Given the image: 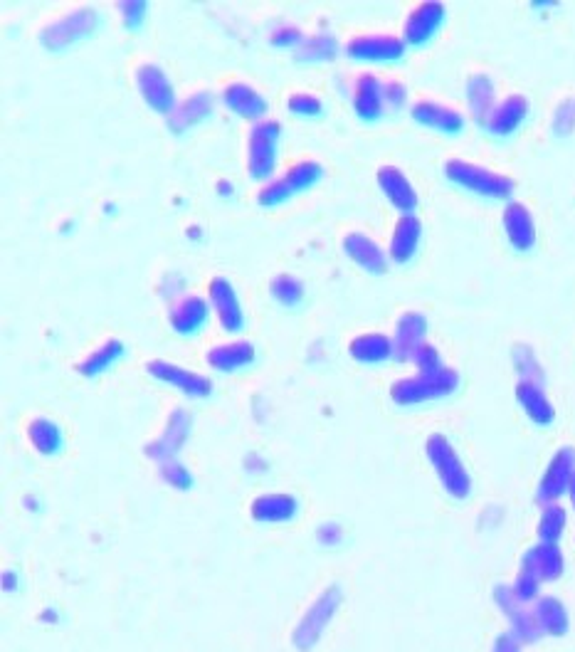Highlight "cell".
Returning a JSON list of instances; mask_svg holds the SVG:
<instances>
[{
	"mask_svg": "<svg viewBox=\"0 0 575 652\" xmlns=\"http://www.w3.org/2000/svg\"><path fill=\"white\" fill-rule=\"evenodd\" d=\"M514 366L516 371H519L521 381H531V383H538L541 386L543 383V368L538 364L536 354L529 349V346L519 344L514 349Z\"/></svg>",
	"mask_w": 575,
	"mask_h": 652,
	"instance_id": "f35d334b",
	"label": "cell"
},
{
	"mask_svg": "<svg viewBox=\"0 0 575 652\" xmlns=\"http://www.w3.org/2000/svg\"><path fill=\"white\" fill-rule=\"evenodd\" d=\"M405 40L398 38V35H361V38H353L346 45V52L356 60H371V62H393L400 60L405 55Z\"/></svg>",
	"mask_w": 575,
	"mask_h": 652,
	"instance_id": "8fae6325",
	"label": "cell"
},
{
	"mask_svg": "<svg viewBox=\"0 0 575 652\" xmlns=\"http://www.w3.org/2000/svg\"><path fill=\"white\" fill-rule=\"evenodd\" d=\"M282 126L277 119H262L250 131V151H247V171L255 178H267L274 168V146H277Z\"/></svg>",
	"mask_w": 575,
	"mask_h": 652,
	"instance_id": "ba28073f",
	"label": "cell"
},
{
	"mask_svg": "<svg viewBox=\"0 0 575 652\" xmlns=\"http://www.w3.org/2000/svg\"><path fill=\"white\" fill-rule=\"evenodd\" d=\"M422 238V223L415 213H403L395 223L393 235H390V260L395 262H408L413 260L415 252L420 247Z\"/></svg>",
	"mask_w": 575,
	"mask_h": 652,
	"instance_id": "44dd1931",
	"label": "cell"
},
{
	"mask_svg": "<svg viewBox=\"0 0 575 652\" xmlns=\"http://www.w3.org/2000/svg\"><path fill=\"white\" fill-rule=\"evenodd\" d=\"M336 55V40L334 35H311V38H304L294 50V57L302 62H319L329 60V57Z\"/></svg>",
	"mask_w": 575,
	"mask_h": 652,
	"instance_id": "d590c367",
	"label": "cell"
},
{
	"mask_svg": "<svg viewBox=\"0 0 575 652\" xmlns=\"http://www.w3.org/2000/svg\"><path fill=\"white\" fill-rule=\"evenodd\" d=\"M321 173L324 171H321V166L316 161H299L294 163L282 178L287 181V186L292 188V193H297V191H304V188L314 186V183L321 178Z\"/></svg>",
	"mask_w": 575,
	"mask_h": 652,
	"instance_id": "74e56055",
	"label": "cell"
},
{
	"mask_svg": "<svg viewBox=\"0 0 575 652\" xmlns=\"http://www.w3.org/2000/svg\"><path fill=\"white\" fill-rule=\"evenodd\" d=\"M316 536H319V541L324 546H336L341 541V536H344V531H341L339 524H321L319 531H316Z\"/></svg>",
	"mask_w": 575,
	"mask_h": 652,
	"instance_id": "681fc988",
	"label": "cell"
},
{
	"mask_svg": "<svg viewBox=\"0 0 575 652\" xmlns=\"http://www.w3.org/2000/svg\"><path fill=\"white\" fill-rule=\"evenodd\" d=\"M383 99H385V107L400 109L405 104V99H408V89H405L403 82L390 80L383 84Z\"/></svg>",
	"mask_w": 575,
	"mask_h": 652,
	"instance_id": "bcb514c9",
	"label": "cell"
},
{
	"mask_svg": "<svg viewBox=\"0 0 575 652\" xmlns=\"http://www.w3.org/2000/svg\"><path fill=\"white\" fill-rule=\"evenodd\" d=\"M255 361V346L250 341H232V344L215 346L208 351V364L215 371H237Z\"/></svg>",
	"mask_w": 575,
	"mask_h": 652,
	"instance_id": "4dcf8cb0",
	"label": "cell"
},
{
	"mask_svg": "<svg viewBox=\"0 0 575 652\" xmlns=\"http://www.w3.org/2000/svg\"><path fill=\"white\" fill-rule=\"evenodd\" d=\"M344 252L351 257L356 265H361L363 270L373 272V275H383L388 270V255L376 240H371L363 233H348L344 238Z\"/></svg>",
	"mask_w": 575,
	"mask_h": 652,
	"instance_id": "7402d4cb",
	"label": "cell"
},
{
	"mask_svg": "<svg viewBox=\"0 0 575 652\" xmlns=\"http://www.w3.org/2000/svg\"><path fill=\"white\" fill-rule=\"evenodd\" d=\"M136 84H139L141 97L146 99L151 109L161 114H171L176 109V94H173L171 82H168L166 72L156 65H141L136 70Z\"/></svg>",
	"mask_w": 575,
	"mask_h": 652,
	"instance_id": "9c48e42d",
	"label": "cell"
},
{
	"mask_svg": "<svg viewBox=\"0 0 575 652\" xmlns=\"http://www.w3.org/2000/svg\"><path fill=\"white\" fill-rule=\"evenodd\" d=\"M341 606V591L336 586L326 588L324 593H321L319 598H316L314 603H311V608L307 613H304V618L299 620V625L294 628L292 633V643L297 645L299 650L307 652L314 648L316 643H319V638L324 635L326 625L331 623V618H334L336 611H339Z\"/></svg>",
	"mask_w": 575,
	"mask_h": 652,
	"instance_id": "277c9868",
	"label": "cell"
},
{
	"mask_svg": "<svg viewBox=\"0 0 575 652\" xmlns=\"http://www.w3.org/2000/svg\"><path fill=\"white\" fill-rule=\"evenodd\" d=\"M541 586H543L541 578L526 569H519V576H516L514 583H511L516 598H519L521 603H526V606H529V603H536L538 598H541Z\"/></svg>",
	"mask_w": 575,
	"mask_h": 652,
	"instance_id": "ab89813d",
	"label": "cell"
},
{
	"mask_svg": "<svg viewBox=\"0 0 575 652\" xmlns=\"http://www.w3.org/2000/svg\"><path fill=\"white\" fill-rule=\"evenodd\" d=\"M348 351L356 361L361 364H381V361H388L390 356H395L393 339L388 334H381V331H371V334H358L356 339H351L348 344Z\"/></svg>",
	"mask_w": 575,
	"mask_h": 652,
	"instance_id": "f1b7e54d",
	"label": "cell"
},
{
	"mask_svg": "<svg viewBox=\"0 0 575 652\" xmlns=\"http://www.w3.org/2000/svg\"><path fill=\"white\" fill-rule=\"evenodd\" d=\"M28 438L30 443H33V448L42 452V455H55L62 445L60 428L47 418H35L33 423L28 425Z\"/></svg>",
	"mask_w": 575,
	"mask_h": 652,
	"instance_id": "d6a6232c",
	"label": "cell"
},
{
	"mask_svg": "<svg viewBox=\"0 0 575 652\" xmlns=\"http://www.w3.org/2000/svg\"><path fill=\"white\" fill-rule=\"evenodd\" d=\"M287 107H289V112L302 114V117H316V114H321V99L316 97V94L299 92V94H292V97L287 99Z\"/></svg>",
	"mask_w": 575,
	"mask_h": 652,
	"instance_id": "7bdbcfd3",
	"label": "cell"
},
{
	"mask_svg": "<svg viewBox=\"0 0 575 652\" xmlns=\"http://www.w3.org/2000/svg\"><path fill=\"white\" fill-rule=\"evenodd\" d=\"M413 119L422 126L445 131V134H457V131H462V126H464L462 112L447 107V104L432 102V99H420V102L415 104Z\"/></svg>",
	"mask_w": 575,
	"mask_h": 652,
	"instance_id": "603a6c76",
	"label": "cell"
},
{
	"mask_svg": "<svg viewBox=\"0 0 575 652\" xmlns=\"http://www.w3.org/2000/svg\"><path fill=\"white\" fill-rule=\"evenodd\" d=\"M188 430H191V418H188L186 410L176 408L171 415H168V423L166 428H163L161 438H156L154 443L146 445V455L158 462L176 460L178 450L186 445Z\"/></svg>",
	"mask_w": 575,
	"mask_h": 652,
	"instance_id": "7c38bea8",
	"label": "cell"
},
{
	"mask_svg": "<svg viewBox=\"0 0 575 652\" xmlns=\"http://www.w3.org/2000/svg\"><path fill=\"white\" fill-rule=\"evenodd\" d=\"M210 112H213V97H210L208 92L188 94V97L183 99V102H178L176 109L168 114V129L186 131L188 126L203 122Z\"/></svg>",
	"mask_w": 575,
	"mask_h": 652,
	"instance_id": "83f0119b",
	"label": "cell"
},
{
	"mask_svg": "<svg viewBox=\"0 0 575 652\" xmlns=\"http://www.w3.org/2000/svg\"><path fill=\"white\" fill-rule=\"evenodd\" d=\"M445 176L450 178L452 183H457V186L467 188V191L484 198H499V201H504V198H509L511 193H514V181H511L509 176L462 159L447 161Z\"/></svg>",
	"mask_w": 575,
	"mask_h": 652,
	"instance_id": "3957f363",
	"label": "cell"
},
{
	"mask_svg": "<svg viewBox=\"0 0 575 652\" xmlns=\"http://www.w3.org/2000/svg\"><path fill=\"white\" fill-rule=\"evenodd\" d=\"M353 109H356L358 117L366 119V122L381 119L385 109L383 82L378 80L376 75H371V72H363V75H358L356 82H353Z\"/></svg>",
	"mask_w": 575,
	"mask_h": 652,
	"instance_id": "ac0fdd59",
	"label": "cell"
},
{
	"mask_svg": "<svg viewBox=\"0 0 575 652\" xmlns=\"http://www.w3.org/2000/svg\"><path fill=\"white\" fill-rule=\"evenodd\" d=\"M269 292H272V297L277 299L279 304L294 307V304L302 302L304 285L302 280H297L294 275H277L272 282H269Z\"/></svg>",
	"mask_w": 575,
	"mask_h": 652,
	"instance_id": "8d00e7d4",
	"label": "cell"
},
{
	"mask_svg": "<svg viewBox=\"0 0 575 652\" xmlns=\"http://www.w3.org/2000/svg\"><path fill=\"white\" fill-rule=\"evenodd\" d=\"M536 620L541 625L543 635L563 638L571 630V615H568L566 603L556 596H541L534 606Z\"/></svg>",
	"mask_w": 575,
	"mask_h": 652,
	"instance_id": "f546056e",
	"label": "cell"
},
{
	"mask_svg": "<svg viewBox=\"0 0 575 652\" xmlns=\"http://www.w3.org/2000/svg\"><path fill=\"white\" fill-rule=\"evenodd\" d=\"M494 603H497L499 611L506 615L511 635H514L521 645H534L541 640L543 630H541V625H538L536 613L529 611V606L516 598L514 588L511 586L494 588Z\"/></svg>",
	"mask_w": 575,
	"mask_h": 652,
	"instance_id": "5b68a950",
	"label": "cell"
},
{
	"mask_svg": "<svg viewBox=\"0 0 575 652\" xmlns=\"http://www.w3.org/2000/svg\"><path fill=\"white\" fill-rule=\"evenodd\" d=\"M378 186L385 193L390 203L400 210V213H413L418 205V193H415L413 183L408 181L398 166H381L378 168Z\"/></svg>",
	"mask_w": 575,
	"mask_h": 652,
	"instance_id": "ffe728a7",
	"label": "cell"
},
{
	"mask_svg": "<svg viewBox=\"0 0 575 652\" xmlns=\"http://www.w3.org/2000/svg\"><path fill=\"white\" fill-rule=\"evenodd\" d=\"M460 388V373L455 368H437V371H418L415 376L400 378L390 388V398L398 406H418V403L440 401L452 396Z\"/></svg>",
	"mask_w": 575,
	"mask_h": 652,
	"instance_id": "6da1fadb",
	"label": "cell"
},
{
	"mask_svg": "<svg viewBox=\"0 0 575 652\" xmlns=\"http://www.w3.org/2000/svg\"><path fill=\"white\" fill-rule=\"evenodd\" d=\"M297 509H299V504L292 494L277 492V494H260V497L252 502L250 514H252V519H257V522L279 524V522H289V519H294Z\"/></svg>",
	"mask_w": 575,
	"mask_h": 652,
	"instance_id": "d4e9b609",
	"label": "cell"
},
{
	"mask_svg": "<svg viewBox=\"0 0 575 652\" xmlns=\"http://www.w3.org/2000/svg\"><path fill=\"white\" fill-rule=\"evenodd\" d=\"M158 472H161V477H163V482H166V485H171L176 489H188L193 485V475L178 460L161 462V470H158Z\"/></svg>",
	"mask_w": 575,
	"mask_h": 652,
	"instance_id": "b9f144b4",
	"label": "cell"
},
{
	"mask_svg": "<svg viewBox=\"0 0 575 652\" xmlns=\"http://www.w3.org/2000/svg\"><path fill=\"white\" fill-rule=\"evenodd\" d=\"M97 20H99L97 10L92 8L72 10V13H67L65 18L52 20V23H47L45 28H42L40 33L42 45L50 47V50H60V47L72 45V42H77L79 38L92 33V30L97 28Z\"/></svg>",
	"mask_w": 575,
	"mask_h": 652,
	"instance_id": "8992f818",
	"label": "cell"
},
{
	"mask_svg": "<svg viewBox=\"0 0 575 652\" xmlns=\"http://www.w3.org/2000/svg\"><path fill=\"white\" fill-rule=\"evenodd\" d=\"M521 569L531 571L543 583L558 581L563 576V571H566V559H563L561 546L551 544V541H538L536 546H531L524 554Z\"/></svg>",
	"mask_w": 575,
	"mask_h": 652,
	"instance_id": "5bb4252c",
	"label": "cell"
},
{
	"mask_svg": "<svg viewBox=\"0 0 575 652\" xmlns=\"http://www.w3.org/2000/svg\"><path fill=\"white\" fill-rule=\"evenodd\" d=\"M529 112H531V104L524 94H509V97L501 99L497 107H494L492 117L487 119V124L484 126L489 129V134L509 136L526 122Z\"/></svg>",
	"mask_w": 575,
	"mask_h": 652,
	"instance_id": "2e32d148",
	"label": "cell"
},
{
	"mask_svg": "<svg viewBox=\"0 0 575 652\" xmlns=\"http://www.w3.org/2000/svg\"><path fill=\"white\" fill-rule=\"evenodd\" d=\"M501 223H504V233L509 238V243L514 250L526 252L536 245V223L531 210L526 208L524 203H506L504 215H501Z\"/></svg>",
	"mask_w": 575,
	"mask_h": 652,
	"instance_id": "9a60e30c",
	"label": "cell"
},
{
	"mask_svg": "<svg viewBox=\"0 0 575 652\" xmlns=\"http://www.w3.org/2000/svg\"><path fill=\"white\" fill-rule=\"evenodd\" d=\"M568 524V512L561 507V504H546L541 512V519H538V541H551V544H558V539L563 536Z\"/></svg>",
	"mask_w": 575,
	"mask_h": 652,
	"instance_id": "836d02e7",
	"label": "cell"
},
{
	"mask_svg": "<svg viewBox=\"0 0 575 652\" xmlns=\"http://www.w3.org/2000/svg\"><path fill=\"white\" fill-rule=\"evenodd\" d=\"M188 235H191V238H193V235H195V238H198V235H200V228H188Z\"/></svg>",
	"mask_w": 575,
	"mask_h": 652,
	"instance_id": "db71d44e",
	"label": "cell"
},
{
	"mask_svg": "<svg viewBox=\"0 0 575 652\" xmlns=\"http://www.w3.org/2000/svg\"><path fill=\"white\" fill-rule=\"evenodd\" d=\"M568 497H571L573 512H575V477H573V482H571V489H568Z\"/></svg>",
	"mask_w": 575,
	"mask_h": 652,
	"instance_id": "f5cc1de1",
	"label": "cell"
},
{
	"mask_svg": "<svg viewBox=\"0 0 575 652\" xmlns=\"http://www.w3.org/2000/svg\"><path fill=\"white\" fill-rule=\"evenodd\" d=\"M205 319H208V304L200 297H183L176 307L171 309V326L178 334H191L200 329Z\"/></svg>",
	"mask_w": 575,
	"mask_h": 652,
	"instance_id": "1f68e13d",
	"label": "cell"
},
{
	"mask_svg": "<svg viewBox=\"0 0 575 652\" xmlns=\"http://www.w3.org/2000/svg\"><path fill=\"white\" fill-rule=\"evenodd\" d=\"M146 371H149L154 378H158V381L181 388L183 393H188V396L193 398H205L213 393V383H210V378L188 371V368L168 364V361H161V359L149 361V364H146Z\"/></svg>",
	"mask_w": 575,
	"mask_h": 652,
	"instance_id": "4fadbf2b",
	"label": "cell"
},
{
	"mask_svg": "<svg viewBox=\"0 0 575 652\" xmlns=\"http://www.w3.org/2000/svg\"><path fill=\"white\" fill-rule=\"evenodd\" d=\"M119 10H121V15H124V23L129 25V28H136V25L144 20L146 3L144 0H121Z\"/></svg>",
	"mask_w": 575,
	"mask_h": 652,
	"instance_id": "7dc6e473",
	"label": "cell"
},
{
	"mask_svg": "<svg viewBox=\"0 0 575 652\" xmlns=\"http://www.w3.org/2000/svg\"><path fill=\"white\" fill-rule=\"evenodd\" d=\"M445 15H447L445 5L437 3V0H427V3L410 10V15L405 18V25H403L405 45H425V42L442 28Z\"/></svg>",
	"mask_w": 575,
	"mask_h": 652,
	"instance_id": "30bf717a",
	"label": "cell"
},
{
	"mask_svg": "<svg viewBox=\"0 0 575 652\" xmlns=\"http://www.w3.org/2000/svg\"><path fill=\"white\" fill-rule=\"evenodd\" d=\"M210 302H213L215 314H218L220 324H223L225 331H240L242 324H245V317H242V307L237 302L235 289L225 277H213L208 285Z\"/></svg>",
	"mask_w": 575,
	"mask_h": 652,
	"instance_id": "e0dca14e",
	"label": "cell"
},
{
	"mask_svg": "<svg viewBox=\"0 0 575 652\" xmlns=\"http://www.w3.org/2000/svg\"><path fill=\"white\" fill-rule=\"evenodd\" d=\"M553 134L556 136H568L575 131V102L573 99H563L561 104L553 112Z\"/></svg>",
	"mask_w": 575,
	"mask_h": 652,
	"instance_id": "60d3db41",
	"label": "cell"
},
{
	"mask_svg": "<svg viewBox=\"0 0 575 652\" xmlns=\"http://www.w3.org/2000/svg\"><path fill=\"white\" fill-rule=\"evenodd\" d=\"M575 477V448H561L548 462L546 472H543L541 482H538L536 499L546 507V504H556L563 494H568L571 482Z\"/></svg>",
	"mask_w": 575,
	"mask_h": 652,
	"instance_id": "52a82bcc",
	"label": "cell"
},
{
	"mask_svg": "<svg viewBox=\"0 0 575 652\" xmlns=\"http://www.w3.org/2000/svg\"><path fill=\"white\" fill-rule=\"evenodd\" d=\"M467 104L469 114L474 117V122L487 124V119L492 117L494 107H497V92H494V82L489 75H472L467 80Z\"/></svg>",
	"mask_w": 575,
	"mask_h": 652,
	"instance_id": "484cf974",
	"label": "cell"
},
{
	"mask_svg": "<svg viewBox=\"0 0 575 652\" xmlns=\"http://www.w3.org/2000/svg\"><path fill=\"white\" fill-rule=\"evenodd\" d=\"M289 196H292V188L287 186V181H284V178H274V181L262 186V191L257 193V201L262 205H277Z\"/></svg>",
	"mask_w": 575,
	"mask_h": 652,
	"instance_id": "ee69618b",
	"label": "cell"
},
{
	"mask_svg": "<svg viewBox=\"0 0 575 652\" xmlns=\"http://www.w3.org/2000/svg\"><path fill=\"white\" fill-rule=\"evenodd\" d=\"M218 191L223 193V196H230V193H232V186H230L228 181H220V183H218Z\"/></svg>",
	"mask_w": 575,
	"mask_h": 652,
	"instance_id": "816d5d0a",
	"label": "cell"
},
{
	"mask_svg": "<svg viewBox=\"0 0 575 652\" xmlns=\"http://www.w3.org/2000/svg\"><path fill=\"white\" fill-rule=\"evenodd\" d=\"M492 652H521V643L511 633H504L494 640Z\"/></svg>",
	"mask_w": 575,
	"mask_h": 652,
	"instance_id": "f907efd6",
	"label": "cell"
},
{
	"mask_svg": "<svg viewBox=\"0 0 575 652\" xmlns=\"http://www.w3.org/2000/svg\"><path fill=\"white\" fill-rule=\"evenodd\" d=\"M121 354H124V344H121V339H109L107 344H102L97 351H92V354L77 366V371L84 373V376H97V373H102L104 368L112 366Z\"/></svg>",
	"mask_w": 575,
	"mask_h": 652,
	"instance_id": "e575fe53",
	"label": "cell"
},
{
	"mask_svg": "<svg viewBox=\"0 0 575 652\" xmlns=\"http://www.w3.org/2000/svg\"><path fill=\"white\" fill-rule=\"evenodd\" d=\"M223 102L228 104L235 114L250 119V122H260L267 112V102L257 89H252L250 84L230 82L223 89Z\"/></svg>",
	"mask_w": 575,
	"mask_h": 652,
	"instance_id": "cb8c5ba5",
	"label": "cell"
},
{
	"mask_svg": "<svg viewBox=\"0 0 575 652\" xmlns=\"http://www.w3.org/2000/svg\"><path fill=\"white\" fill-rule=\"evenodd\" d=\"M410 361L418 366V371H437V368H442L440 351H437L432 344H427V341L422 346H418V351H415Z\"/></svg>",
	"mask_w": 575,
	"mask_h": 652,
	"instance_id": "f6af8a7d",
	"label": "cell"
},
{
	"mask_svg": "<svg viewBox=\"0 0 575 652\" xmlns=\"http://www.w3.org/2000/svg\"><path fill=\"white\" fill-rule=\"evenodd\" d=\"M425 452L432 470H435V475L440 477L445 492L455 499L469 497V492H472V477H469L462 457L457 455L455 448H452L450 440L440 433L430 435L425 443Z\"/></svg>",
	"mask_w": 575,
	"mask_h": 652,
	"instance_id": "7a4b0ae2",
	"label": "cell"
},
{
	"mask_svg": "<svg viewBox=\"0 0 575 652\" xmlns=\"http://www.w3.org/2000/svg\"><path fill=\"white\" fill-rule=\"evenodd\" d=\"M302 30L294 28V25H282V28H277L272 33V42L274 45L284 47V45H299L302 42Z\"/></svg>",
	"mask_w": 575,
	"mask_h": 652,
	"instance_id": "c3c4849f",
	"label": "cell"
},
{
	"mask_svg": "<svg viewBox=\"0 0 575 652\" xmlns=\"http://www.w3.org/2000/svg\"><path fill=\"white\" fill-rule=\"evenodd\" d=\"M516 401L524 408V413L534 420L536 425H551L553 418H556V408L548 401L543 386L531 381H519L516 383Z\"/></svg>",
	"mask_w": 575,
	"mask_h": 652,
	"instance_id": "4316f807",
	"label": "cell"
},
{
	"mask_svg": "<svg viewBox=\"0 0 575 652\" xmlns=\"http://www.w3.org/2000/svg\"><path fill=\"white\" fill-rule=\"evenodd\" d=\"M425 336H427L425 314L405 312L403 317L398 319V324H395V336H393L395 359L398 361L413 359V354L418 351V346L425 344Z\"/></svg>",
	"mask_w": 575,
	"mask_h": 652,
	"instance_id": "d6986e66",
	"label": "cell"
}]
</instances>
